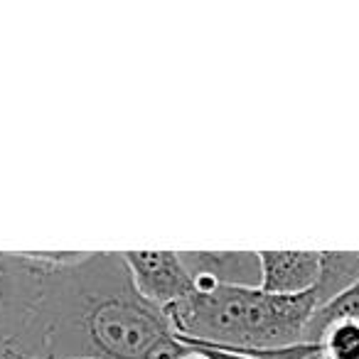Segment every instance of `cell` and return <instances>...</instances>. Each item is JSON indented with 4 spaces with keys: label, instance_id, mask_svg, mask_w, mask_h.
<instances>
[{
    "label": "cell",
    "instance_id": "cell-4",
    "mask_svg": "<svg viewBox=\"0 0 359 359\" xmlns=\"http://www.w3.org/2000/svg\"><path fill=\"white\" fill-rule=\"evenodd\" d=\"M42 264L27 254H0V347H6L27 318Z\"/></svg>",
    "mask_w": 359,
    "mask_h": 359
},
{
    "label": "cell",
    "instance_id": "cell-8",
    "mask_svg": "<svg viewBox=\"0 0 359 359\" xmlns=\"http://www.w3.org/2000/svg\"><path fill=\"white\" fill-rule=\"evenodd\" d=\"M334 323H359V280L330 303L315 308L313 318L305 327L303 342H320L323 332L332 327Z\"/></svg>",
    "mask_w": 359,
    "mask_h": 359
},
{
    "label": "cell",
    "instance_id": "cell-3",
    "mask_svg": "<svg viewBox=\"0 0 359 359\" xmlns=\"http://www.w3.org/2000/svg\"><path fill=\"white\" fill-rule=\"evenodd\" d=\"M121 256L135 290L158 308H170L195 293V280L177 251H126Z\"/></svg>",
    "mask_w": 359,
    "mask_h": 359
},
{
    "label": "cell",
    "instance_id": "cell-9",
    "mask_svg": "<svg viewBox=\"0 0 359 359\" xmlns=\"http://www.w3.org/2000/svg\"><path fill=\"white\" fill-rule=\"evenodd\" d=\"M318 344L325 359H359V323H334Z\"/></svg>",
    "mask_w": 359,
    "mask_h": 359
},
{
    "label": "cell",
    "instance_id": "cell-10",
    "mask_svg": "<svg viewBox=\"0 0 359 359\" xmlns=\"http://www.w3.org/2000/svg\"><path fill=\"white\" fill-rule=\"evenodd\" d=\"M190 349H197L205 357L210 359H254V357H244V354H234V352H224V349H215V347H200V344H185Z\"/></svg>",
    "mask_w": 359,
    "mask_h": 359
},
{
    "label": "cell",
    "instance_id": "cell-2",
    "mask_svg": "<svg viewBox=\"0 0 359 359\" xmlns=\"http://www.w3.org/2000/svg\"><path fill=\"white\" fill-rule=\"evenodd\" d=\"M315 293L271 295L261 288L219 285L163 308L182 344L215 349H280L303 342Z\"/></svg>",
    "mask_w": 359,
    "mask_h": 359
},
{
    "label": "cell",
    "instance_id": "cell-5",
    "mask_svg": "<svg viewBox=\"0 0 359 359\" xmlns=\"http://www.w3.org/2000/svg\"><path fill=\"white\" fill-rule=\"evenodd\" d=\"M261 285L271 295L313 293L320 273V251H259Z\"/></svg>",
    "mask_w": 359,
    "mask_h": 359
},
{
    "label": "cell",
    "instance_id": "cell-11",
    "mask_svg": "<svg viewBox=\"0 0 359 359\" xmlns=\"http://www.w3.org/2000/svg\"><path fill=\"white\" fill-rule=\"evenodd\" d=\"M180 359H210V357H205V354L197 352V349H190V347H187V352L182 354V357H180Z\"/></svg>",
    "mask_w": 359,
    "mask_h": 359
},
{
    "label": "cell",
    "instance_id": "cell-6",
    "mask_svg": "<svg viewBox=\"0 0 359 359\" xmlns=\"http://www.w3.org/2000/svg\"><path fill=\"white\" fill-rule=\"evenodd\" d=\"M192 278L207 276L217 285L231 288H259L261 259L259 251H180Z\"/></svg>",
    "mask_w": 359,
    "mask_h": 359
},
{
    "label": "cell",
    "instance_id": "cell-12",
    "mask_svg": "<svg viewBox=\"0 0 359 359\" xmlns=\"http://www.w3.org/2000/svg\"><path fill=\"white\" fill-rule=\"evenodd\" d=\"M0 359H6V357H3V352H0Z\"/></svg>",
    "mask_w": 359,
    "mask_h": 359
},
{
    "label": "cell",
    "instance_id": "cell-7",
    "mask_svg": "<svg viewBox=\"0 0 359 359\" xmlns=\"http://www.w3.org/2000/svg\"><path fill=\"white\" fill-rule=\"evenodd\" d=\"M359 280V251H320V273L313 293L318 308Z\"/></svg>",
    "mask_w": 359,
    "mask_h": 359
},
{
    "label": "cell",
    "instance_id": "cell-1",
    "mask_svg": "<svg viewBox=\"0 0 359 359\" xmlns=\"http://www.w3.org/2000/svg\"><path fill=\"white\" fill-rule=\"evenodd\" d=\"M0 349L22 359H180L187 352L165 310L135 290L121 254L42 264L25 323Z\"/></svg>",
    "mask_w": 359,
    "mask_h": 359
}]
</instances>
